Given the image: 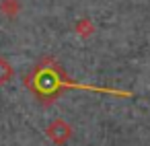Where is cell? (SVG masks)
I'll use <instances>...</instances> for the list:
<instances>
[{
	"label": "cell",
	"instance_id": "6da1fadb",
	"mask_svg": "<svg viewBox=\"0 0 150 146\" xmlns=\"http://www.w3.org/2000/svg\"><path fill=\"white\" fill-rule=\"evenodd\" d=\"M11 76H13V66H11L6 60L0 58V84L8 82V80H11Z\"/></svg>",
	"mask_w": 150,
	"mask_h": 146
}]
</instances>
